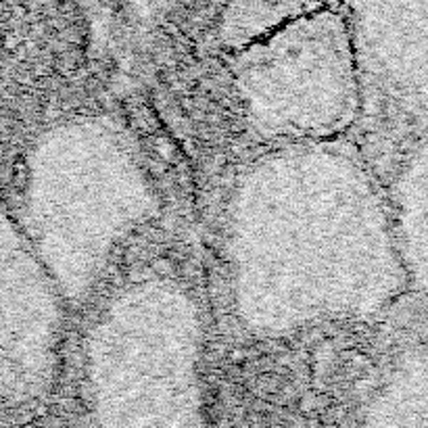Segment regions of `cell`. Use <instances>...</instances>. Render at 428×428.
<instances>
[{
    "mask_svg": "<svg viewBox=\"0 0 428 428\" xmlns=\"http://www.w3.org/2000/svg\"><path fill=\"white\" fill-rule=\"evenodd\" d=\"M55 282L0 199V405L26 407L55 385L65 322Z\"/></svg>",
    "mask_w": 428,
    "mask_h": 428,
    "instance_id": "5",
    "label": "cell"
},
{
    "mask_svg": "<svg viewBox=\"0 0 428 428\" xmlns=\"http://www.w3.org/2000/svg\"><path fill=\"white\" fill-rule=\"evenodd\" d=\"M203 320L188 288L151 276L122 286L84 338L82 399L100 427H201Z\"/></svg>",
    "mask_w": 428,
    "mask_h": 428,
    "instance_id": "3",
    "label": "cell"
},
{
    "mask_svg": "<svg viewBox=\"0 0 428 428\" xmlns=\"http://www.w3.org/2000/svg\"><path fill=\"white\" fill-rule=\"evenodd\" d=\"M337 0H228L219 19V42L236 51L293 19L330 9Z\"/></svg>",
    "mask_w": 428,
    "mask_h": 428,
    "instance_id": "6",
    "label": "cell"
},
{
    "mask_svg": "<svg viewBox=\"0 0 428 428\" xmlns=\"http://www.w3.org/2000/svg\"><path fill=\"white\" fill-rule=\"evenodd\" d=\"M230 71L246 125L263 142L330 140L360 120L353 40L333 9L293 19L232 51Z\"/></svg>",
    "mask_w": 428,
    "mask_h": 428,
    "instance_id": "4",
    "label": "cell"
},
{
    "mask_svg": "<svg viewBox=\"0 0 428 428\" xmlns=\"http://www.w3.org/2000/svg\"><path fill=\"white\" fill-rule=\"evenodd\" d=\"M364 153L340 138L276 145L232 188L226 259L251 337L366 320L403 282L391 217Z\"/></svg>",
    "mask_w": 428,
    "mask_h": 428,
    "instance_id": "1",
    "label": "cell"
},
{
    "mask_svg": "<svg viewBox=\"0 0 428 428\" xmlns=\"http://www.w3.org/2000/svg\"><path fill=\"white\" fill-rule=\"evenodd\" d=\"M147 167L120 125L73 115L30 145L17 224L67 307L86 303L118 246L157 214Z\"/></svg>",
    "mask_w": 428,
    "mask_h": 428,
    "instance_id": "2",
    "label": "cell"
}]
</instances>
